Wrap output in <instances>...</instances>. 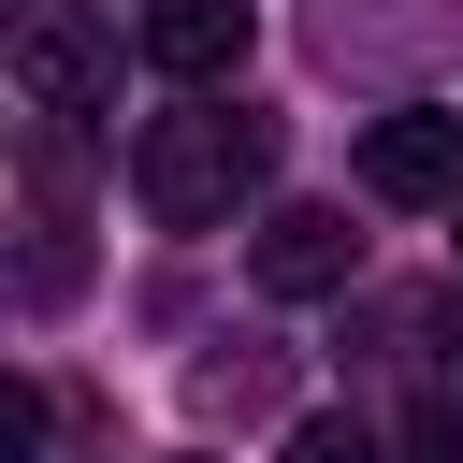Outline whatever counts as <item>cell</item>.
<instances>
[{"label": "cell", "mask_w": 463, "mask_h": 463, "mask_svg": "<svg viewBox=\"0 0 463 463\" xmlns=\"http://www.w3.org/2000/svg\"><path fill=\"white\" fill-rule=\"evenodd\" d=\"M260 159H275V130H260V116L188 101V116H145V145H130V203H145L159 232H217V217L260 188Z\"/></svg>", "instance_id": "cell-1"}, {"label": "cell", "mask_w": 463, "mask_h": 463, "mask_svg": "<svg viewBox=\"0 0 463 463\" xmlns=\"http://www.w3.org/2000/svg\"><path fill=\"white\" fill-rule=\"evenodd\" d=\"M362 188L376 203H463V116L449 101H391L362 130Z\"/></svg>", "instance_id": "cell-2"}, {"label": "cell", "mask_w": 463, "mask_h": 463, "mask_svg": "<svg viewBox=\"0 0 463 463\" xmlns=\"http://www.w3.org/2000/svg\"><path fill=\"white\" fill-rule=\"evenodd\" d=\"M246 275H260L275 304H318V289H347V275H362V232H347V203H275V217H260V246H246Z\"/></svg>", "instance_id": "cell-3"}, {"label": "cell", "mask_w": 463, "mask_h": 463, "mask_svg": "<svg viewBox=\"0 0 463 463\" xmlns=\"http://www.w3.org/2000/svg\"><path fill=\"white\" fill-rule=\"evenodd\" d=\"M246 43H260V14H246V0H145V58H159L174 87H217Z\"/></svg>", "instance_id": "cell-4"}, {"label": "cell", "mask_w": 463, "mask_h": 463, "mask_svg": "<svg viewBox=\"0 0 463 463\" xmlns=\"http://www.w3.org/2000/svg\"><path fill=\"white\" fill-rule=\"evenodd\" d=\"M14 87H29L43 116H87V101H101V43H87L72 14H29V29H14Z\"/></svg>", "instance_id": "cell-5"}, {"label": "cell", "mask_w": 463, "mask_h": 463, "mask_svg": "<svg viewBox=\"0 0 463 463\" xmlns=\"http://www.w3.org/2000/svg\"><path fill=\"white\" fill-rule=\"evenodd\" d=\"M391 463H463V405H449V391H420V405H405V434H391Z\"/></svg>", "instance_id": "cell-6"}, {"label": "cell", "mask_w": 463, "mask_h": 463, "mask_svg": "<svg viewBox=\"0 0 463 463\" xmlns=\"http://www.w3.org/2000/svg\"><path fill=\"white\" fill-rule=\"evenodd\" d=\"M289 463H376V434H362V420H304V434H289Z\"/></svg>", "instance_id": "cell-7"}, {"label": "cell", "mask_w": 463, "mask_h": 463, "mask_svg": "<svg viewBox=\"0 0 463 463\" xmlns=\"http://www.w3.org/2000/svg\"><path fill=\"white\" fill-rule=\"evenodd\" d=\"M449 217H463V203H449Z\"/></svg>", "instance_id": "cell-8"}]
</instances>
